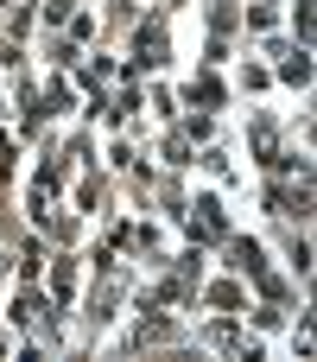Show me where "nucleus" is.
I'll return each mask as SVG.
<instances>
[{"label":"nucleus","instance_id":"f257e3e1","mask_svg":"<svg viewBox=\"0 0 317 362\" xmlns=\"http://www.w3.org/2000/svg\"><path fill=\"white\" fill-rule=\"evenodd\" d=\"M229 255H235V267H241V274H254V280H261V286H267V293H280V286H273V280H267V267H261V248H254V242H235V248H229Z\"/></svg>","mask_w":317,"mask_h":362},{"label":"nucleus","instance_id":"f03ea898","mask_svg":"<svg viewBox=\"0 0 317 362\" xmlns=\"http://www.w3.org/2000/svg\"><path fill=\"white\" fill-rule=\"evenodd\" d=\"M191 229H197V235H222V204H216V197H197Z\"/></svg>","mask_w":317,"mask_h":362},{"label":"nucleus","instance_id":"7ed1b4c3","mask_svg":"<svg viewBox=\"0 0 317 362\" xmlns=\"http://www.w3.org/2000/svg\"><path fill=\"white\" fill-rule=\"evenodd\" d=\"M159 51H165V32H159V25L140 32V64H159Z\"/></svg>","mask_w":317,"mask_h":362},{"label":"nucleus","instance_id":"20e7f679","mask_svg":"<svg viewBox=\"0 0 317 362\" xmlns=\"http://www.w3.org/2000/svg\"><path fill=\"white\" fill-rule=\"evenodd\" d=\"M280 70H286V83H305V76H311V57H305V51H286Z\"/></svg>","mask_w":317,"mask_h":362},{"label":"nucleus","instance_id":"39448f33","mask_svg":"<svg viewBox=\"0 0 317 362\" xmlns=\"http://www.w3.org/2000/svg\"><path fill=\"white\" fill-rule=\"evenodd\" d=\"M191 102H203V108H216V102H222V83H216V76H203V83H191Z\"/></svg>","mask_w":317,"mask_h":362},{"label":"nucleus","instance_id":"423d86ee","mask_svg":"<svg viewBox=\"0 0 317 362\" xmlns=\"http://www.w3.org/2000/svg\"><path fill=\"white\" fill-rule=\"evenodd\" d=\"M311 32V0H299V38Z\"/></svg>","mask_w":317,"mask_h":362}]
</instances>
